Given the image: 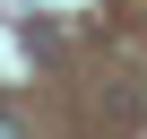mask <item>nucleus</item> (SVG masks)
Segmentation results:
<instances>
[{
	"instance_id": "f257e3e1",
	"label": "nucleus",
	"mask_w": 147,
	"mask_h": 139,
	"mask_svg": "<svg viewBox=\"0 0 147 139\" xmlns=\"http://www.w3.org/2000/svg\"><path fill=\"white\" fill-rule=\"evenodd\" d=\"M0 139H26V130H18V122H9V113H0Z\"/></svg>"
}]
</instances>
